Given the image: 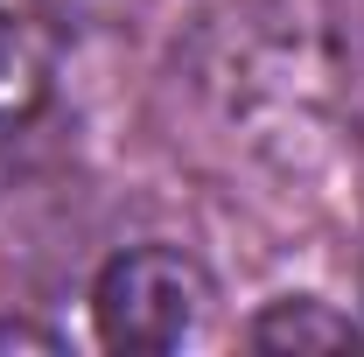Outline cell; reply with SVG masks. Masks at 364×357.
Instances as JSON below:
<instances>
[{
    "mask_svg": "<svg viewBox=\"0 0 364 357\" xmlns=\"http://www.w3.org/2000/svg\"><path fill=\"white\" fill-rule=\"evenodd\" d=\"M203 315H210V280L176 245H134V252L105 260L98 287H91L98 343L105 351H127V357L182 351L203 329Z\"/></svg>",
    "mask_w": 364,
    "mask_h": 357,
    "instance_id": "6da1fadb",
    "label": "cell"
},
{
    "mask_svg": "<svg viewBox=\"0 0 364 357\" xmlns=\"http://www.w3.org/2000/svg\"><path fill=\"white\" fill-rule=\"evenodd\" d=\"M56 36H49V0H0V119H21L49 98Z\"/></svg>",
    "mask_w": 364,
    "mask_h": 357,
    "instance_id": "7a4b0ae2",
    "label": "cell"
},
{
    "mask_svg": "<svg viewBox=\"0 0 364 357\" xmlns=\"http://www.w3.org/2000/svg\"><path fill=\"white\" fill-rule=\"evenodd\" d=\"M252 343L259 351H358L364 329L350 322V315L322 309V302H273L259 322H252Z\"/></svg>",
    "mask_w": 364,
    "mask_h": 357,
    "instance_id": "3957f363",
    "label": "cell"
},
{
    "mask_svg": "<svg viewBox=\"0 0 364 357\" xmlns=\"http://www.w3.org/2000/svg\"><path fill=\"white\" fill-rule=\"evenodd\" d=\"M85 7H119V0H85Z\"/></svg>",
    "mask_w": 364,
    "mask_h": 357,
    "instance_id": "277c9868",
    "label": "cell"
}]
</instances>
